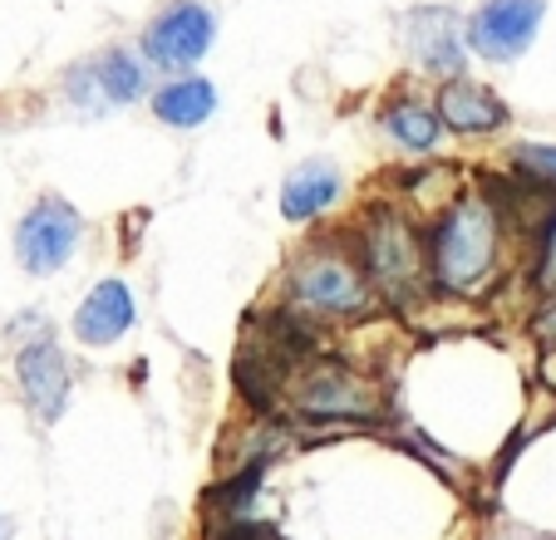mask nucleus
I'll return each mask as SVG.
<instances>
[{"label": "nucleus", "mask_w": 556, "mask_h": 540, "mask_svg": "<svg viewBox=\"0 0 556 540\" xmlns=\"http://www.w3.org/2000/svg\"><path fill=\"white\" fill-rule=\"evenodd\" d=\"M507 221L488 192H458L429 227V275L443 295H478L497 275Z\"/></svg>", "instance_id": "obj_1"}, {"label": "nucleus", "mask_w": 556, "mask_h": 540, "mask_svg": "<svg viewBox=\"0 0 556 540\" xmlns=\"http://www.w3.org/2000/svg\"><path fill=\"white\" fill-rule=\"evenodd\" d=\"M359 260H365L375 291H384L394 305L419 300L424 291H433L429 275V236L409 221V211L394 202H379L359 221Z\"/></svg>", "instance_id": "obj_2"}, {"label": "nucleus", "mask_w": 556, "mask_h": 540, "mask_svg": "<svg viewBox=\"0 0 556 540\" xmlns=\"http://www.w3.org/2000/svg\"><path fill=\"white\" fill-rule=\"evenodd\" d=\"M291 300L305 314L350 320V314H365L375 305V281H369L359 250L340 246V241H315L291 266Z\"/></svg>", "instance_id": "obj_3"}, {"label": "nucleus", "mask_w": 556, "mask_h": 540, "mask_svg": "<svg viewBox=\"0 0 556 540\" xmlns=\"http://www.w3.org/2000/svg\"><path fill=\"white\" fill-rule=\"evenodd\" d=\"M64 94L79 114H109V108H128L138 99H148V60L134 50H109L79 60L64 74Z\"/></svg>", "instance_id": "obj_4"}, {"label": "nucleus", "mask_w": 556, "mask_h": 540, "mask_svg": "<svg viewBox=\"0 0 556 540\" xmlns=\"http://www.w3.org/2000/svg\"><path fill=\"white\" fill-rule=\"evenodd\" d=\"M217 40V11L207 0H168L153 21L143 25V60L157 64V69H192L202 54Z\"/></svg>", "instance_id": "obj_5"}, {"label": "nucleus", "mask_w": 556, "mask_h": 540, "mask_svg": "<svg viewBox=\"0 0 556 540\" xmlns=\"http://www.w3.org/2000/svg\"><path fill=\"white\" fill-rule=\"evenodd\" d=\"M79 241H85V217L64 197H40L15 227V260L30 275H54L70 266Z\"/></svg>", "instance_id": "obj_6"}, {"label": "nucleus", "mask_w": 556, "mask_h": 540, "mask_svg": "<svg viewBox=\"0 0 556 540\" xmlns=\"http://www.w3.org/2000/svg\"><path fill=\"white\" fill-rule=\"evenodd\" d=\"M546 21V0H483L468 15V50L488 64H513L532 50Z\"/></svg>", "instance_id": "obj_7"}, {"label": "nucleus", "mask_w": 556, "mask_h": 540, "mask_svg": "<svg viewBox=\"0 0 556 540\" xmlns=\"http://www.w3.org/2000/svg\"><path fill=\"white\" fill-rule=\"evenodd\" d=\"M291 398L305 417H330V423H350V417L369 423V417H379V408H384L369 378L350 374V369H340V364H311L295 378Z\"/></svg>", "instance_id": "obj_8"}, {"label": "nucleus", "mask_w": 556, "mask_h": 540, "mask_svg": "<svg viewBox=\"0 0 556 540\" xmlns=\"http://www.w3.org/2000/svg\"><path fill=\"white\" fill-rule=\"evenodd\" d=\"M404 50L419 64L424 74H439V79H453L463 74V60H468V21L448 5H414L404 15Z\"/></svg>", "instance_id": "obj_9"}, {"label": "nucleus", "mask_w": 556, "mask_h": 540, "mask_svg": "<svg viewBox=\"0 0 556 540\" xmlns=\"http://www.w3.org/2000/svg\"><path fill=\"white\" fill-rule=\"evenodd\" d=\"M433 104H439L443 128L458 133V138H488V133H503V128L513 124V114H507L503 99H497L488 83L468 79V74L443 79L439 94H433Z\"/></svg>", "instance_id": "obj_10"}, {"label": "nucleus", "mask_w": 556, "mask_h": 540, "mask_svg": "<svg viewBox=\"0 0 556 540\" xmlns=\"http://www.w3.org/2000/svg\"><path fill=\"white\" fill-rule=\"evenodd\" d=\"M15 374H21V388H25V398H30V408L45 423H54V417L64 413V403H70V364H64V353L54 349L50 339H35L21 349Z\"/></svg>", "instance_id": "obj_11"}, {"label": "nucleus", "mask_w": 556, "mask_h": 540, "mask_svg": "<svg viewBox=\"0 0 556 540\" xmlns=\"http://www.w3.org/2000/svg\"><path fill=\"white\" fill-rule=\"evenodd\" d=\"M345 192V177H340L336 163L326 157H311V163H295L281 182V217L286 221H315L326 217L330 207Z\"/></svg>", "instance_id": "obj_12"}, {"label": "nucleus", "mask_w": 556, "mask_h": 540, "mask_svg": "<svg viewBox=\"0 0 556 540\" xmlns=\"http://www.w3.org/2000/svg\"><path fill=\"white\" fill-rule=\"evenodd\" d=\"M128 330H134V291H128L118 275L114 281H99L94 291L85 295L79 314H74V334H79V344L104 349V344L124 339Z\"/></svg>", "instance_id": "obj_13"}, {"label": "nucleus", "mask_w": 556, "mask_h": 540, "mask_svg": "<svg viewBox=\"0 0 556 540\" xmlns=\"http://www.w3.org/2000/svg\"><path fill=\"white\" fill-rule=\"evenodd\" d=\"M379 128L389 133V143H400L404 153H433L443 143V118H439V104H424L414 94H400L389 99L384 114H379Z\"/></svg>", "instance_id": "obj_14"}, {"label": "nucleus", "mask_w": 556, "mask_h": 540, "mask_svg": "<svg viewBox=\"0 0 556 540\" xmlns=\"http://www.w3.org/2000/svg\"><path fill=\"white\" fill-rule=\"evenodd\" d=\"M217 114V89L202 74H178V79L157 83L153 94V118L168 128H198Z\"/></svg>", "instance_id": "obj_15"}, {"label": "nucleus", "mask_w": 556, "mask_h": 540, "mask_svg": "<svg viewBox=\"0 0 556 540\" xmlns=\"http://www.w3.org/2000/svg\"><path fill=\"white\" fill-rule=\"evenodd\" d=\"M507 163H513L517 172L546 182V188H556V147L552 143H517L513 153H507Z\"/></svg>", "instance_id": "obj_16"}, {"label": "nucleus", "mask_w": 556, "mask_h": 540, "mask_svg": "<svg viewBox=\"0 0 556 540\" xmlns=\"http://www.w3.org/2000/svg\"><path fill=\"white\" fill-rule=\"evenodd\" d=\"M536 285H542L546 295H556V211H552V221L542 227V236H536Z\"/></svg>", "instance_id": "obj_17"}, {"label": "nucleus", "mask_w": 556, "mask_h": 540, "mask_svg": "<svg viewBox=\"0 0 556 540\" xmlns=\"http://www.w3.org/2000/svg\"><path fill=\"white\" fill-rule=\"evenodd\" d=\"M542 334L556 339V295H552V310H542Z\"/></svg>", "instance_id": "obj_18"}, {"label": "nucleus", "mask_w": 556, "mask_h": 540, "mask_svg": "<svg viewBox=\"0 0 556 540\" xmlns=\"http://www.w3.org/2000/svg\"><path fill=\"white\" fill-rule=\"evenodd\" d=\"M0 540H11V526H5V520H0Z\"/></svg>", "instance_id": "obj_19"}]
</instances>
